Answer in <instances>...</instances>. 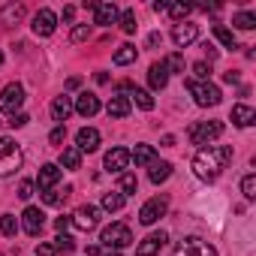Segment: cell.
Returning <instances> with one entry per match:
<instances>
[{
	"instance_id": "obj_4",
	"label": "cell",
	"mask_w": 256,
	"mask_h": 256,
	"mask_svg": "<svg viewBox=\"0 0 256 256\" xmlns=\"http://www.w3.org/2000/svg\"><path fill=\"white\" fill-rule=\"evenodd\" d=\"M187 90L193 94V100H196V106H202V108H208V106H217L220 102V88L217 84H211V82H187Z\"/></svg>"
},
{
	"instance_id": "obj_18",
	"label": "cell",
	"mask_w": 256,
	"mask_h": 256,
	"mask_svg": "<svg viewBox=\"0 0 256 256\" xmlns=\"http://www.w3.org/2000/svg\"><path fill=\"white\" fill-rule=\"evenodd\" d=\"M60 181V169L54 166V163H46L42 169H40V178H36V184H40V193L42 190H54V184Z\"/></svg>"
},
{
	"instance_id": "obj_8",
	"label": "cell",
	"mask_w": 256,
	"mask_h": 256,
	"mask_svg": "<svg viewBox=\"0 0 256 256\" xmlns=\"http://www.w3.org/2000/svg\"><path fill=\"white\" fill-rule=\"evenodd\" d=\"M172 256H217V250L208 244V241H202V238H184L178 247H175V253Z\"/></svg>"
},
{
	"instance_id": "obj_28",
	"label": "cell",
	"mask_w": 256,
	"mask_h": 256,
	"mask_svg": "<svg viewBox=\"0 0 256 256\" xmlns=\"http://www.w3.org/2000/svg\"><path fill=\"white\" fill-rule=\"evenodd\" d=\"M136 187H139L136 175H130V172H120V196H124V199H126V196H133V193H136Z\"/></svg>"
},
{
	"instance_id": "obj_35",
	"label": "cell",
	"mask_w": 256,
	"mask_h": 256,
	"mask_svg": "<svg viewBox=\"0 0 256 256\" xmlns=\"http://www.w3.org/2000/svg\"><path fill=\"white\" fill-rule=\"evenodd\" d=\"M0 232H4L6 238H12V235L18 232V220H16L12 214H4V217H0Z\"/></svg>"
},
{
	"instance_id": "obj_47",
	"label": "cell",
	"mask_w": 256,
	"mask_h": 256,
	"mask_svg": "<svg viewBox=\"0 0 256 256\" xmlns=\"http://www.w3.org/2000/svg\"><path fill=\"white\" fill-rule=\"evenodd\" d=\"M163 10H169V4H166V0H157V4H154V12H163Z\"/></svg>"
},
{
	"instance_id": "obj_50",
	"label": "cell",
	"mask_w": 256,
	"mask_h": 256,
	"mask_svg": "<svg viewBox=\"0 0 256 256\" xmlns=\"http://www.w3.org/2000/svg\"><path fill=\"white\" fill-rule=\"evenodd\" d=\"M0 66H4V52H0Z\"/></svg>"
},
{
	"instance_id": "obj_10",
	"label": "cell",
	"mask_w": 256,
	"mask_h": 256,
	"mask_svg": "<svg viewBox=\"0 0 256 256\" xmlns=\"http://www.w3.org/2000/svg\"><path fill=\"white\" fill-rule=\"evenodd\" d=\"M70 220H72L82 232H90V229L100 223V208H94V205H82V208H78Z\"/></svg>"
},
{
	"instance_id": "obj_20",
	"label": "cell",
	"mask_w": 256,
	"mask_h": 256,
	"mask_svg": "<svg viewBox=\"0 0 256 256\" xmlns=\"http://www.w3.org/2000/svg\"><path fill=\"white\" fill-rule=\"evenodd\" d=\"M24 18V6L22 4H6L0 10V28H10V24H18Z\"/></svg>"
},
{
	"instance_id": "obj_2",
	"label": "cell",
	"mask_w": 256,
	"mask_h": 256,
	"mask_svg": "<svg viewBox=\"0 0 256 256\" xmlns=\"http://www.w3.org/2000/svg\"><path fill=\"white\" fill-rule=\"evenodd\" d=\"M18 166H22V148L10 136H4V139H0V178L12 175Z\"/></svg>"
},
{
	"instance_id": "obj_22",
	"label": "cell",
	"mask_w": 256,
	"mask_h": 256,
	"mask_svg": "<svg viewBox=\"0 0 256 256\" xmlns=\"http://www.w3.org/2000/svg\"><path fill=\"white\" fill-rule=\"evenodd\" d=\"M253 120H256V112H253L250 106L238 102V106L232 108V124H235V126H250Z\"/></svg>"
},
{
	"instance_id": "obj_6",
	"label": "cell",
	"mask_w": 256,
	"mask_h": 256,
	"mask_svg": "<svg viewBox=\"0 0 256 256\" xmlns=\"http://www.w3.org/2000/svg\"><path fill=\"white\" fill-rule=\"evenodd\" d=\"M22 102H24V88L18 82H12V84H6L4 90H0V112L16 114L22 108Z\"/></svg>"
},
{
	"instance_id": "obj_39",
	"label": "cell",
	"mask_w": 256,
	"mask_h": 256,
	"mask_svg": "<svg viewBox=\"0 0 256 256\" xmlns=\"http://www.w3.org/2000/svg\"><path fill=\"white\" fill-rule=\"evenodd\" d=\"M88 36H90V24H76V28H72V34H70V40H72V42H84Z\"/></svg>"
},
{
	"instance_id": "obj_7",
	"label": "cell",
	"mask_w": 256,
	"mask_h": 256,
	"mask_svg": "<svg viewBox=\"0 0 256 256\" xmlns=\"http://www.w3.org/2000/svg\"><path fill=\"white\" fill-rule=\"evenodd\" d=\"M166 208H169V199H166V196H154V199H148V202L139 208V223H145V226L157 223V220L166 214Z\"/></svg>"
},
{
	"instance_id": "obj_13",
	"label": "cell",
	"mask_w": 256,
	"mask_h": 256,
	"mask_svg": "<svg viewBox=\"0 0 256 256\" xmlns=\"http://www.w3.org/2000/svg\"><path fill=\"white\" fill-rule=\"evenodd\" d=\"M166 241H169V235H166V232H151V235L136 247V256H157V253L166 247Z\"/></svg>"
},
{
	"instance_id": "obj_33",
	"label": "cell",
	"mask_w": 256,
	"mask_h": 256,
	"mask_svg": "<svg viewBox=\"0 0 256 256\" xmlns=\"http://www.w3.org/2000/svg\"><path fill=\"white\" fill-rule=\"evenodd\" d=\"M133 100H136V106H139V108H145V112H151V108H154V96H151L148 90L133 88Z\"/></svg>"
},
{
	"instance_id": "obj_5",
	"label": "cell",
	"mask_w": 256,
	"mask_h": 256,
	"mask_svg": "<svg viewBox=\"0 0 256 256\" xmlns=\"http://www.w3.org/2000/svg\"><path fill=\"white\" fill-rule=\"evenodd\" d=\"M220 133H223V124H220V120H199V124L190 126V142L205 148V145H211Z\"/></svg>"
},
{
	"instance_id": "obj_49",
	"label": "cell",
	"mask_w": 256,
	"mask_h": 256,
	"mask_svg": "<svg viewBox=\"0 0 256 256\" xmlns=\"http://www.w3.org/2000/svg\"><path fill=\"white\" fill-rule=\"evenodd\" d=\"M223 78H226V82H229V84H235V82H238V72H226V76H223Z\"/></svg>"
},
{
	"instance_id": "obj_3",
	"label": "cell",
	"mask_w": 256,
	"mask_h": 256,
	"mask_svg": "<svg viewBox=\"0 0 256 256\" xmlns=\"http://www.w3.org/2000/svg\"><path fill=\"white\" fill-rule=\"evenodd\" d=\"M100 241L118 253V250H124V247H130V244H133V232H130V226H124V223H112V226L102 229Z\"/></svg>"
},
{
	"instance_id": "obj_41",
	"label": "cell",
	"mask_w": 256,
	"mask_h": 256,
	"mask_svg": "<svg viewBox=\"0 0 256 256\" xmlns=\"http://www.w3.org/2000/svg\"><path fill=\"white\" fill-rule=\"evenodd\" d=\"M64 139H66V126H64V124H58L54 130H52V136H48V142H52V145H60Z\"/></svg>"
},
{
	"instance_id": "obj_9",
	"label": "cell",
	"mask_w": 256,
	"mask_h": 256,
	"mask_svg": "<svg viewBox=\"0 0 256 256\" xmlns=\"http://www.w3.org/2000/svg\"><path fill=\"white\" fill-rule=\"evenodd\" d=\"M34 34L36 36H52L54 34V28H58V16L52 12V10H40L36 16H34Z\"/></svg>"
},
{
	"instance_id": "obj_30",
	"label": "cell",
	"mask_w": 256,
	"mask_h": 256,
	"mask_svg": "<svg viewBox=\"0 0 256 256\" xmlns=\"http://www.w3.org/2000/svg\"><path fill=\"white\" fill-rule=\"evenodd\" d=\"M52 247H54V253H72V250H76V241H72L66 232H60V235L54 238V244H52Z\"/></svg>"
},
{
	"instance_id": "obj_26",
	"label": "cell",
	"mask_w": 256,
	"mask_h": 256,
	"mask_svg": "<svg viewBox=\"0 0 256 256\" xmlns=\"http://www.w3.org/2000/svg\"><path fill=\"white\" fill-rule=\"evenodd\" d=\"M60 166L64 169H78L82 166V151L78 148H64L60 151Z\"/></svg>"
},
{
	"instance_id": "obj_45",
	"label": "cell",
	"mask_w": 256,
	"mask_h": 256,
	"mask_svg": "<svg viewBox=\"0 0 256 256\" xmlns=\"http://www.w3.org/2000/svg\"><path fill=\"white\" fill-rule=\"evenodd\" d=\"M70 223H72L70 217H58V220H54V226H58V232H66V226H70Z\"/></svg>"
},
{
	"instance_id": "obj_29",
	"label": "cell",
	"mask_w": 256,
	"mask_h": 256,
	"mask_svg": "<svg viewBox=\"0 0 256 256\" xmlns=\"http://www.w3.org/2000/svg\"><path fill=\"white\" fill-rule=\"evenodd\" d=\"M118 22H120V30H124V34H136V12H133V10H124V12L118 16Z\"/></svg>"
},
{
	"instance_id": "obj_12",
	"label": "cell",
	"mask_w": 256,
	"mask_h": 256,
	"mask_svg": "<svg viewBox=\"0 0 256 256\" xmlns=\"http://www.w3.org/2000/svg\"><path fill=\"white\" fill-rule=\"evenodd\" d=\"M46 214L40 211V208H24V214H22V226H24V232L30 235V238H36L40 232H42V226H46V220H42Z\"/></svg>"
},
{
	"instance_id": "obj_34",
	"label": "cell",
	"mask_w": 256,
	"mask_h": 256,
	"mask_svg": "<svg viewBox=\"0 0 256 256\" xmlns=\"http://www.w3.org/2000/svg\"><path fill=\"white\" fill-rule=\"evenodd\" d=\"M124 208V196L120 193H106L102 196V211H120Z\"/></svg>"
},
{
	"instance_id": "obj_46",
	"label": "cell",
	"mask_w": 256,
	"mask_h": 256,
	"mask_svg": "<svg viewBox=\"0 0 256 256\" xmlns=\"http://www.w3.org/2000/svg\"><path fill=\"white\" fill-rule=\"evenodd\" d=\"M72 16H76V6H66V10H64V22L70 24V22H72Z\"/></svg>"
},
{
	"instance_id": "obj_31",
	"label": "cell",
	"mask_w": 256,
	"mask_h": 256,
	"mask_svg": "<svg viewBox=\"0 0 256 256\" xmlns=\"http://www.w3.org/2000/svg\"><path fill=\"white\" fill-rule=\"evenodd\" d=\"M232 24L241 28V30H253V28H256V16H253V12H238V16L232 18Z\"/></svg>"
},
{
	"instance_id": "obj_17",
	"label": "cell",
	"mask_w": 256,
	"mask_h": 256,
	"mask_svg": "<svg viewBox=\"0 0 256 256\" xmlns=\"http://www.w3.org/2000/svg\"><path fill=\"white\" fill-rule=\"evenodd\" d=\"M70 114H72V96H66V94L54 96V102H52V120L64 124V120H66Z\"/></svg>"
},
{
	"instance_id": "obj_21",
	"label": "cell",
	"mask_w": 256,
	"mask_h": 256,
	"mask_svg": "<svg viewBox=\"0 0 256 256\" xmlns=\"http://www.w3.org/2000/svg\"><path fill=\"white\" fill-rule=\"evenodd\" d=\"M114 22H118V6L114 4H96L94 24H114Z\"/></svg>"
},
{
	"instance_id": "obj_24",
	"label": "cell",
	"mask_w": 256,
	"mask_h": 256,
	"mask_svg": "<svg viewBox=\"0 0 256 256\" xmlns=\"http://www.w3.org/2000/svg\"><path fill=\"white\" fill-rule=\"evenodd\" d=\"M130 160H133L136 166H151V163L157 160V151H154L151 145H136V151L130 154Z\"/></svg>"
},
{
	"instance_id": "obj_51",
	"label": "cell",
	"mask_w": 256,
	"mask_h": 256,
	"mask_svg": "<svg viewBox=\"0 0 256 256\" xmlns=\"http://www.w3.org/2000/svg\"><path fill=\"white\" fill-rule=\"evenodd\" d=\"M106 256H120V253H106Z\"/></svg>"
},
{
	"instance_id": "obj_36",
	"label": "cell",
	"mask_w": 256,
	"mask_h": 256,
	"mask_svg": "<svg viewBox=\"0 0 256 256\" xmlns=\"http://www.w3.org/2000/svg\"><path fill=\"white\" fill-rule=\"evenodd\" d=\"M241 193H244L247 202L256 199V175H244V181H241Z\"/></svg>"
},
{
	"instance_id": "obj_40",
	"label": "cell",
	"mask_w": 256,
	"mask_h": 256,
	"mask_svg": "<svg viewBox=\"0 0 256 256\" xmlns=\"http://www.w3.org/2000/svg\"><path fill=\"white\" fill-rule=\"evenodd\" d=\"M163 64H166L169 72H184V58H181V54H169Z\"/></svg>"
},
{
	"instance_id": "obj_14",
	"label": "cell",
	"mask_w": 256,
	"mask_h": 256,
	"mask_svg": "<svg viewBox=\"0 0 256 256\" xmlns=\"http://www.w3.org/2000/svg\"><path fill=\"white\" fill-rule=\"evenodd\" d=\"M126 166H130V151H126V148H112V151L106 154V169H108V172L120 175Z\"/></svg>"
},
{
	"instance_id": "obj_11",
	"label": "cell",
	"mask_w": 256,
	"mask_h": 256,
	"mask_svg": "<svg viewBox=\"0 0 256 256\" xmlns=\"http://www.w3.org/2000/svg\"><path fill=\"white\" fill-rule=\"evenodd\" d=\"M196 40H199V28H196V24L184 22V24H175V28H172V42H175L178 48H187V46L196 42Z\"/></svg>"
},
{
	"instance_id": "obj_48",
	"label": "cell",
	"mask_w": 256,
	"mask_h": 256,
	"mask_svg": "<svg viewBox=\"0 0 256 256\" xmlns=\"http://www.w3.org/2000/svg\"><path fill=\"white\" fill-rule=\"evenodd\" d=\"M78 84H82V78H78V76H72V78L66 82V88H70V90H72V88H78Z\"/></svg>"
},
{
	"instance_id": "obj_25",
	"label": "cell",
	"mask_w": 256,
	"mask_h": 256,
	"mask_svg": "<svg viewBox=\"0 0 256 256\" xmlns=\"http://www.w3.org/2000/svg\"><path fill=\"white\" fill-rule=\"evenodd\" d=\"M106 112H108V118H126V114H130V100H126V96H112Z\"/></svg>"
},
{
	"instance_id": "obj_27",
	"label": "cell",
	"mask_w": 256,
	"mask_h": 256,
	"mask_svg": "<svg viewBox=\"0 0 256 256\" xmlns=\"http://www.w3.org/2000/svg\"><path fill=\"white\" fill-rule=\"evenodd\" d=\"M136 54H139L136 46L126 42V46H120V48L114 52V64H118V66H126V64H133V60H136Z\"/></svg>"
},
{
	"instance_id": "obj_42",
	"label": "cell",
	"mask_w": 256,
	"mask_h": 256,
	"mask_svg": "<svg viewBox=\"0 0 256 256\" xmlns=\"http://www.w3.org/2000/svg\"><path fill=\"white\" fill-rule=\"evenodd\" d=\"M18 196H22V199H30V196H34V181H22V184H18Z\"/></svg>"
},
{
	"instance_id": "obj_37",
	"label": "cell",
	"mask_w": 256,
	"mask_h": 256,
	"mask_svg": "<svg viewBox=\"0 0 256 256\" xmlns=\"http://www.w3.org/2000/svg\"><path fill=\"white\" fill-rule=\"evenodd\" d=\"M190 10H193V6H187V4H169V12H172L175 22H184V18L190 16Z\"/></svg>"
},
{
	"instance_id": "obj_19",
	"label": "cell",
	"mask_w": 256,
	"mask_h": 256,
	"mask_svg": "<svg viewBox=\"0 0 256 256\" xmlns=\"http://www.w3.org/2000/svg\"><path fill=\"white\" fill-rule=\"evenodd\" d=\"M148 82H151L154 90H163V88L169 84V70H166L163 60H160V64H151V70H148Z\"/></svg>"
},
{
	"instance_id": "obj_15",
	"label": "cell",
	"mask_w": 256,
	"mask_h": 256,
	"mask_svg": "<svg viewBox=\"0 0 256 256\" xmlns=\"http://www.w3.org/2000/svg\"><path fill=\"white\" fill-rule=\"evenodd\" d=\"M76 148L78 151H96L100 148V130H94V126H82V130L76 133Z\"/></svg>"
},
{
	"instance_id": "obj_38",
	"label": "cell",
	"mask_w": 256,
	"mask_h": 256,
	"mask_svg": "<svg viewBox=\"0 0 256 256\" xmlns=\"http://www.w3.org/2000/svg\"><path fill=\"white\" fill-rule=\"evenodd\" d=\"M193 72H196V78H193V82H208V78H211V64L199 60V64H193Z\"/></svg>"
},
{
	"instance_id": "obj_1",
	"label": "cell",
	"mask_w": 256,
	"mask_h": 256,
	"mask_svg": "<svg viewBox=\"0 0 256 256\" xmlns=\"http://www.w3.org/2000/svg\"><path fill=\"white\" fill-rule=\"evenodd\" d=\"M229 160H232V148L229 145H205L193 157V172H196L199 181H217Z\"/></svg>"
},
{
	"instance_id": "obj_23",
	"label": "cell",
	"mask_w": 256,
	"mask_h": 256,
	"mask_svg": "<svg viewBox=\"0 0 256 256\" xmlns=\"http://www.w3.org/2000/svg\"><path fill=\"white\" fill-rule=\"evenodd\" d=\"M169 175H172V163H166V160H154L151 163V172H148L151 184H163V181H169Z\"/></svg>"
},
{
	"instance_id": "obj_44",
	"label": "cell",
	"mask_w": 256,
	"mask_h": 256,
	"mask_svg": "<svg viewBox=\"0 0 256 256\" xmlns=\"http://www.w3.org/2000/svg\"><path fill=\"white\" fill-rule=\"evenodd\" d=\"M36 256H58V253H54L52 244H40V247H36Z\"/></svg>"
},
{
	"instance_id": "obj_32",
	"label": "cell",
	"mask_w": 256,
	"mask_h": 256,
	"mask_svg": "<svg viewBox=\"0 0 256 256\" xmlns=\"http://www.w3.org/2000/svg\"><path fill=\"white\" fill-rule=\"evenodd\" d=\"M214 36L226 46V48H235V34L229 30V28H223V24H214Z\"/></svg>"
},
{
	"instance_id": "obj_16",
	"label": "cell",
	"mask_w": 256,
	"mask_h": 256,
	"mask_svg": "<svg viewBox=\"0 0 256 256\" xmlns=\"http://www.w3.org/2000/svg\"><path fill=\"white\" fill-rule=\"evenodd\" d=\"M72 112H78L82 118H94V114L100 112V100H96L94 94H82V96L72 102Z\"/></svg>"
},
{
	"instance_id": "obj_43",
	"label": "cell",
	"mask_w": 256,
	"mask_h": 256,
	"mask_svg": "<svg viewBox=\"0 0 256 256\" xmlns=\"http://www.w3.org/2000/svg\"><path fill=\"white\" fill-rule=\"evenodd\" d=\"M28 120H30V118H28V114H24V112H16V114H12V118H10V126H24V124H28Z\"/></svg>"
}]
</instances>
